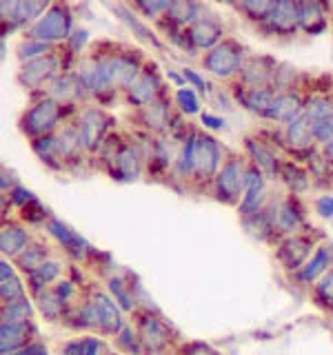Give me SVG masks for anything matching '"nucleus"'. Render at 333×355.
<instances>
[{
  "label": "nucleus",
  "instance_id": "4468645a",
  "mask_svg": "<svg viewBox=\"0 0 333 355\" xmlns=\"http://www.w3.org/2000/svg\"><path fill=\"white\" fill-rule=\"evenodd\" d=\"M220 36H222V29H220L218 22H214L211 18H200L194 25V29H191L194 44H196V47H203V49L211 47V44H216L220 40Z\"/></svg>",
  "mask_w": 333,
  "mask_h": 355
},
{
  "label": "nucleus",
  "instance_id": "9b49d317",
  "mask_svg": "<svg viewBox=\"0 0 333 355\" xmlns=\"http://www.w3.org/2000/svg\"><path fill=\"white\" fill-rule=\"evenodd\" d=\"M109 73H111V87H131L133 78L138 76V62L125 58V55H118V58L109 60Z\"/></svg>",
  "mask_w": 333,
  "mask_h": 355
},
{
  "label": "nucleus",
  "instance_id": "49530a36",
  "mask_svg": "<svg viewBox=\"0 0 333 355\" xmlns=\"http://www.w3.org/2000/svg\"><path fill=\"white\" fill-rule=\"evenodd\" d=\"M316 207L322 218H333V196H322L316 202Z\"/></svg>",
  "mask_w": 333,
  "mask_h": 355
},
{
  "label": "nucleus",
  "instance_id": "f3484780",
  "mask_svg": "<svg viewBox=\"0 0 333 355\" xmlns=\"http://www.w3.org/2000/svg\"><path fill=\"white\" fill-rule=\"evenodd\" d=\"M309 249H311V244L302 238H293V240H289L282 244V249H280V260L289 266V269H296L298 264H302L305 258L309 255Z\"/></svg>",
  "mask_w": 333,
  "mask_h": 355
},
{
  "label": "nucleus",
  "instance_id": "dca6fc26",
  "mask_svg": "<svg viewBox=\"0 0 333 355\" xmlns=\"http://www.w3.org/2000/svg\"><path fill=\"white\" fill-rule=\"evenodd\" d=\"M155 89H158V78L153 73H144L129 87V100L136 105H147L153 100Z\"/></svg>",
  "mask_w": 333,
  "mask_h": 355
},
{
  "label": "nucleus",
  "instance_id": "473e14b6",
  "mask_svg": "<svg viewBox=\"0 0 333 355\" xmlns=\"http://www.w3.org/2000/svg\"><path fill=\"white\" fill-rule=\"evenodd\" d=\"M29 313H31V306L27 300H18V302H11L5 309V322H27Z\"/></svg>",
  "mask_w": 333,
  "mask_h": 355
},
{
  "label": "nucleus",
  "instance_id": "ea45409f",
  "mask_svg": "<svg viewBox=\"0 0 333 355\" xmlns=\"http://www.w3.org/2000/svg\"><path fill=\"white\" fill-rule=\"evenodd\" d=\"M169 14L173 20L178 22H189V20H194L196 16V5H187V3H171L169 5Z\"/></svg>",
  "mask_w": 333,
  "mask_h": 355
},
{
  "label": "nucleus",
  "instance_id": "bb28decb",
  "mask_svg": "<svg viewBox=\"0 0 333 355\" xmlns=\"http://www.w3.org/2000/svg\"><path fill=\"white\" fill-rule=\"evenodd\" d=\"M300 22H302L309 31H316L314 22H318L320 29L325 27V20H322V14H320V5H316V3L300 5Z\"/></svg>",
  "mask_w": 333,
  "mask_h": 355
},
{
  "label": "nucleus",
  "instance_id": "864d4df0",
  "mask_svg": "<svg viewBox=\"0 0 333 355\" xmlns=\"http://www.w3.org/2000/svg\"><path fill=\"white\" fill-rule=\"evenodd\" d=\"M11 200H14L16 205H25V202H29V200H31V193L27 191V189H16L14 196H11Z\"/></svg>",
  "mask_w": 333,
  "mask_h": 355
},
{
  "label": "nucleus",
  "instance_id": "c85d7f7f",
  "mask_svg": "<svg viewBox=\"0 0 333 355\" xmlns=\"http://www.w3.org/2000/svg\"><path fill=\"white\" fill-rule=\"evenodd\" d=\"M118 166H120V173L131 180V178L138 175V158L133 149H122L120 155H118Z\"/></svg>",
  "mask_w": 333,
  "mask_h": 355
},
{
  "label": "nucleus",
  "instance_id": "de8ad7c7",
  "mask_svg": "<svg viewBox=\"0 0 333 355\" xmlns=\"http://www.w3.org/2000/svg\"><path fill=\"white\" fill-rule=\"evenodd\" d=\"M242 7H244V9H249V11H253V14H258V16H269V11H271L273 3H266V0H260V3H244Z\"/></svg>",
  "mask_w": 333,
  "mask_h": 355
},
{
  "label": "nucleus",
  "instance_id": "b1692460",
  "mask_svg": "<svg viewBox=\"0 0 333 355\" xmlns=\"http://www.w3.org/2000/svg\"><path fill=\"white\" fill-rule=\"evenodd\" d=\"M114 11H116V14H118V16H120L122 20L127 22V25H129V27H131L133 31L138 33V36H140L142 40H147V42H153V44H160V42H158V38H155L153 33H151V31H149L147 27H144L142 22H140V20H138L136 16H133V14H131V11H129L127 7L118 5V7H114Z\"/></svg>",
  "mask_w": 333,
  "mask_h": 355
},
{
  "label": "nucleus",
  "instance_id": "7ed1b4c3",
  "mask_svg": "<svg viewBox=\"0 0 333 355\" xmlns=\"http://www.w3.org/2000/svg\"><path fill=\"white\" fill-rule=\"evenodd\" d=\"M247 187V171L240 160H229L218 175V193L225 200H233Z\"/></svg>",
  "mask_w": 333,
  "mask_h": 355
},
{
  "label": "nucleus",
  "instance_id": "5fc2aeb1",
  "mask_svg": "<svg viewBox=\"0 0 333 355\" xmlns=\"http://www.w3.org/2000/svg\"><path fill=\"white\" fill-rule=\"evenodd\" d=\"M203 122H205L209 129H222V127H225V120H220L216 116H209V114L203 116Z\"/></svg>",
  "mask_w": 333,
  "mask_h": 355
},
{
  "label": "nucleus",
  "instance_id": "a18cd8bd",
  "mask_svg": "<svg viewBox=\"0 0 333 355\" xmlns=\"http://www.w3.org/2000/svg\"><path fill=\"white\" fill-rule=\"evenodd\" d=\"M109 288H111V293H114V295L118 297V302H120L122 309H131V300H129V295H127V291H125V286H122L120 280H111V282H109Z\"/></svg>",
  "mask_w": 333,
  "mask_h": 355
},
{
  "label": "nucleus",
  "instance_id": "393cba45",
  "mask_svg": "<svg viewBox=\"0 0 333 355\" xmlns=\"http://www.w3.org/2000/svg\"><path fill=\"white\" fill-rule=\"evenodd\" d=\"M58 271H60L58 262H44L42 266H38V269H33V271L29 273V282H31L33 288H38V286H42V284L51 282L53 277L58 275Z\"/></svg>",
  "mask_w": 333,
  "mask_h": 355
},
{
  "label": "nucleus",
  "instance_id": "7c9ffc66",
  "mask_svg": "<svg viewBox=\"0 0 333 355\" xmlns=\"http://www.w3.org/2000/svg\"><path fill=\"white\" fill-rule=\"evenodd\" d=\"M247 147H249L251 155L255 158V162H258L266 173H275V158H273L269 151H266L264 147H260V144L251 142V140L247 142Z\"/></svg>",
  "mask_w": 333,
  "mask_h": 355
},
{
  "label": "nucleus",
  "instance_id": "13d9d810",
  "mask_svg": "<svg viewBox=\"0 0 333 355\" xmlns=\"http://www.w3.org/2000/svg\"><path fill=\"white\" fill-rule=\"evenodd\" d=\"M69 293H71V286L67 284V282H62V284L58 286V297H60V300H67V297H69Z\"/></svg>",
  "mask_w": 333,
  "mask_h": 355
},
{
  "label": "nucleus",
  "instance_id": "f704fd0d",
  "mask_svg": "<svg viewBox=\"0 0 333 355\" xmlns=\"http://www.w3.org/2000/svg\"><path fill=\"white\" fill-rule=\"evenodd\" d=\"M278 227L280 229H284V231H293V229H298V225H300V214H296L293 211V207L291 205H284L282 209H280V214H278Z\"/></svg>",
  "mask_w": 333,
  "mask_h": 355
},
{
  "label": "nucleus",
  "instance_id": "39448f33",
  "mask_svg": "<svg viewBox=\"0 0 333 355\" xmlns=\"http://www.w3.org/2000/svg\"><path fill=\"white\" fill-rule=\"evenodd\" d=\"M85 315L92 320V324H100V327H105L107 331H118L120 324H122L116 304L105 295H96L94 302L85 309Z\"/></svg>",
  "mask_w": 333,
  "mask_h": 355
},
{
  "label": "nucleus",
  "instance_id": "79ce46f5",
  "mask_svg": "<svg viewBox=\"0 0 333 355\" xmlns=\"http://www.w3.org/2000/svg\"><path fill=\"white\" fill-rule=\"evenodd\" d=\"M282 173H284V180L291 184L296 191H302V189L307 187V175L300 169H296L293 164H287L284 169H282Z\"/></svg>",
  "mask_w": 333,
  "mask_h": 355
},
{
  "label": "nucleus",
  "instance_id": "603ef678",
  "mask_svg": "<svg viewBox=\"0 0 333 355\" xmlns=\"http://www.w3.org/2000/svg\"><path fill=\"white\" fill-rule=\"evenodd\" d=\"M40 300H42L40 306H42V311H44V313H47L49 318H53L56 313H58V306H51V297H49V295H40Z\"/></svg>",
  "mask_w": 333,
  "mask_h": 355
},
{
  "label": "nucleus",
  "instance_id": "0eeeda50",
  "mask_svg": "<svg viewBox=\"0 0 333 355\" xmlns=\"http://www.w3.org/2000/svg\"><path fill=\"white\" fill-rule=\"evenodd\" d=\"M56 67H58V62H56L53 55H42V58L29 60V62L20 69L18 80H20L22 85H25V87H38L40 83L47 80L49 76H53Z\"/></svg>",
  "mask_w": 333,
  "mask_h": 355
},
{
  "label": "nucleus",
  "instance_id": "6e6552de",
  "mask_svg": "<svg viewBox=\"0 0 333 355\" xmlns=\"http://www.w3.org/2000/svg\"><path fill=\"white\" fill-rule=\"evenodd\" d=\"M105 131V116L100 111H85L78 125V136H80V144H85L87 149L98 147L100 138Z\"/></svg>",
  "mask_w": 333,
  "mask_h": 355
},
{
  "label": "nucleus",
  "instance_id": "f8f14e48",
  "mask_svg": "<svg viewBox=\"0 0 333 355\" xmlns=\"http://www.w3.org/2000/svg\"><path fill=\"white\" fill-rule=\"evenodd\" d=\"M302 114V103L296 94H282V96H275L271 109L266 111L264 116L275 118V120H289L291 122L296 116Z\"/></svg>",
  "mask_w": 333,
  "mask_h": 355
},
{
  "label": "nucleus",
  "instance_id": "72a5a7b5",
  "mask_svg": "<svg viewBox=\"0 0 333 355\" xmlns=\"http://www.w3.org/2000/svg\"><path fill=\"white\" fill-rule=\"evenodd\" d=\"M78 144H80V136H78V131H71V129H67L60 133V138L58 142H56V149H58L60 155H69Z\"/></svg>",
  "mask_w": 333,
  "mask_h": 355
},
{
  "label": "nucleus",
  "instance_id": "f257e3e1",
  "mask_svg": "<svg viewBox=\"0 0 333 355\" xmlns=\"http://www.w3.org/2000/svg\"><path fill=\"white\" fill-rule=\"evenodd\" d=\"M71 29V14L67 7L56 5L47 14L36 20V25L31 29V36L38 42H51V40H62L69 36Z\"/></svg>",
  "mask_w": 333,
  "mask_h": 355
},
{
  "label": "nucleus",
  "instance_id": "ddd939ff",
  "mask_svg": "<svg viewBox=\"0 0 333 355\" xmlns=\"http://www.w3.org/2000/svg\"><path fill=\"white\" fill-rule=\"evenodd\" d=\"M27 338V322H3L0 327V351L7 355L9 351H14L20 347Z\"/></svg>",
  "mask_w": 333,
  "mask_h": 355
},
{
  "label": "nucleus",
  "instance_id": "cd10ccee",
  "mask_svg": "<svg viewBox=\"0 0 333 355\" xmlns=\"http://www.w3.org/2000/svg\"><path fill=\"white\" fill-rule=\"evenodd\" d=\"M65 355H98L100 353V342L98 340H78L69 342L62 349Z\"/></svg>",
  "mask_w": 333,
  "mask_h": 355
},
{
  "label": "nucleus",
  "instance_id": "3c124183",
  "mask_svg": "<svg viewBox=\"0 0 333 355\" xmlns=\"http://www.w3.org/2000/svg\"><path fill=\"white\" fill-rule=\"evenodd\" d=\"M118 342L122 344V347H127L129 351H138V347H136V342H133V338H131V333H129L127 329H122V333H120V338H118Z\"/></svg>",
  "mask_w": 333,
  "mask_h": 355
},
{
  "label": "nucleus",
  "instance_id": "a19ab883",
  "mask_svg": "<svg viewBox=\"0 0 333 355\" xmlns=\"http://www.w3.org/2000/svg\"><path fill=\"white\" fill-rule=\"evenodd\" d=\"M176 100H178V105L182 107V111H187V114H196V111H198V98L189 87L187 89H178Z\"/></svg>",
  "mask_w": 333,
  "mask_h": 355
},
{
  "label": "nucleus",
  "instance_id": "58836bf2",
  "mask_svg": "<svg viewBox=\"0 0 333 355\" xmlns=\"http://www.w3.org/2000/svg\"><path fill=\"white\" fill-rule=\"evenodd\" d=\"M20 264H22V269H38V266L44 264V251L38 249V247H33V249H27L25 255H20Z\"/></svg>",
  "mask_w": 333,
  "mask_h": 355
},
{
  "label": "nucleus",
  "instance_id": "09e8293b",
  "mask_svg": "<svg viewBox=\"0 0 333 355\" xmlns=\"http://www.w3.org/2000/svg\"><path fill=\"white\" fill-rule=\"evenodd\" d=\"M169 5H171V3H138V7H140L147 16L158 14V11H169Z\"/></svg>",
  "mask_w": 333,
  "mask_h": 355
},
{
  "label": "nucleus",
  "instance_id": "4be33fe9",
  "mask_svg": "<svg viewBox=\"0 0 333 355\" xmlns=\"http://www.w3.org/2000/svg\"><path fill=\"white\" fill-rule=\"evenodd\" d=\"M51 96L58 100H74L83 96V80L76 76H62L51 85Z\"/></svg>",
  "mask_w": 333,
  "mask_h": 355
},
{
  "label": "nucleus",
  "instance_id": "4c0bfd02",
  "mask_svg": "<svg viewBox=\"0 0 333 355\" xmlns=\"http://www.w3.org/2000/svg\"><path fill=\"white\" fill-rule=\"evenodd\" d=\"M196 169V136L185 144L182 155H180V171L191 173Z\"/></svg>",
  "mask_w": 333,
  "mask_h": 355
},
{
  "label": "nucleus",
  "instance_id": "a211bd4d",
  "mask_svg": "<svg viewBox=\"0 0 333 355\" xmlns=\"http://www.w3.org/2000/svg\"><path fill=\"white\" fill-rule=\"evenodd\" d=\"M289 140H291L293 147H307L311 144V136H314V127L307 118V114L302 111L300 116H296L291 122H289Z\"/></svg>",
  "mask_w": 333,
  "mask_h": 355
},
{
  "label": "nucleus",
  "instance_id": "e433bc0d",
  "mask_svg": "<svg viewBox=\"0 0 333 355\" xmlns=\"http://www.w3.org/2000/svg\"><path fill=\"white\" fill-rule=\"evenodd\" d=\"M314 136L322 142H327L331 144L333 142V116H327V118H322L318 122H314Z\"/></svg>",
  "mask_w": 333,
  "mask_h": 355
},
{
  "label": "nucleus",
  "instance_id": "37998d69",
  "mask_svg": "<svg viewBox=\"0 0 333 355\" xmlns=\"http://www.w3.org/2000/svg\"><path fill=\"white\" fill-rule=\"evenodd\" d=\"M318 295L325 300L327 304H333V269L322 277V282L318 284Z\"/></svg>",
  "mask_w": 333,
  "mask_h": 355
},
{
  "label": "nucleus",
  "instance_id": "6ab92c4d",
  "mask_svg": "<svg viewBox=\"0 0 333 355\" xmlns=\"http://www.w3.org/2000/svg\"><path fill=\"white\" fill-rule=\"evenodd\" d=\"M27 244V233L20 227L9 225L0 233V249H3L5 255H16L20 249H25Z\"/></svg>",
  "mask_w": 333,
  "mask_h": 355
},
{
  "label": "nucleus",
  "instance_id": "2f4dec72",
  "mask_svg": "<svg viewBox=\"0 0 333 355\" xmlns=\"http://www.w3.org/2000/svg\"><path fill=\"white\" fill-rule=\"evenodd\" d=\"M0 295H3V300H5L7 304L16 302V300L22 295V286H20V282L14 277V273L3 275V284H0Z\"/></svg>",
  "mask_w": 333,
  "mask_h": 355
},
{
  "label": "nucleus",
  "instance_id": "c03bdc74",
  "mask_svg": "<svg viewBox=\"0 0 333 355\" xmlns=\"http://www.w3.org/2000/svg\"><path fill=\"white\" fill-rule=\"evenodd\" d=\"M164 120H166V111H164V105H153L149 111H147V122H149V127H162L164 125Z\"/></svg>",
  "mask_w": 333,
  "mask_h": 355
},
{
  "label": "nucleus",
  "instance_id": "f03ea898",
  "mask_svg": "<svg viewBox=\"0 0 333 355\" xmlns=\"http://www.w3.org/2000/svg\"><path fill=\"white\" fill-rule=\"evenodd\" d=\"M240 60H242V49L238 47V44L236 42H222L216 49H211V53L205 58V64L214 76L227 78L233 71H238Z\"/></svg>",
  "mask_w": 333,
  "mask_h": 355
},
{
  "label": "nucleus",
  "instance_id": "6e6d98bb",
  "mask_svg": "<svg viewBox=\"0 0 333 355\" xmlns=\"http://www.w3.org/2000/svg\"><path fill=\"white\" fill-rule=\"evenodd\" d=\"M87 36H89V33H87L85 29L76 31V33H74V40H71V47H74V49H80L83 44L87 42Z\"/></svg>",
  "mask_w": 333,
  "mask_h": 355
},
{
  "label": "nucleus",
  "instance_id": "9d476101",
  "mask_svg": "<svg viewBox=\"0 0 333 355\" xmlns=\"http://www.w3.org/2000/svg\"><path fill=\"white\" fill-rule=\"evenodd\" d=\"M47 3H3L0 9H3V20H11L14 25H22V22H29L33 18H40V11H44Z\"/></svg>",
  "mask_w": 333,
  "mask_h": 355
},
{
  "label": "nucleus",
  "instance_id": "20e7f679",
  "mask_svg": "<svg viewBox=\"0 0 333 355\" xmlns=\"http://www.w3.org/2000/svg\"><path fill=\"white\" fill-rule=\"evenodd\" d=\"M60 118V109L58 105L53 103V100H44V103L33 107L27 118H25V129L33 136H38V133H47L49 129H53V125L58 122Z\"/></svg>",
  "mask_w": 333,
  "mask_h": 355
},
{
  "label": "nucleus",
  "instance_id": "4d7b16f0",
  "mask_svg": "<svg viewBox=\"0 0 333 355\" xmlns=\"http://www.w3.org/2000/svg\"><path fill=\"white\" fill-rule=\"evenodd\" d=\"M185 78H187V80H191L198 89H205V80H203L200 76H196L191 69H187V71H185Z\"/></svg>",
  "mask_w": 333,
  "mask_h": 355
},
{
  "label": "nucleus",
  "instance_id": "412c9836",
  "mask_svg": "<svg viewBox=\"0 0 333 355\" xmlns=\"http://www.w3.org/2000/svg\"><path fill=\"white\" fill-rule=\"evenodd\" d=\"M275 96L264 87H253L247 94H242V103L244 107H249L251 111H260V114H266L271 109Z\"/></svg>",
  "mask_w": 333,
  "mask_h": 355
},
{
  "label": "nucleus",
  "instance_id": "2eb2a0df",
  "mask_svg": "<svg viewBox=\"0 0 333 355\" xmlns=\"http://www.w3.org/2000/svg\"><path fill=\"white\" fill-rule=\"evenodd\" d=\"M244 196L242 205H240V211L242 214H255L258 211V205L262 200V175L260 171H247V187H244Z\"/></svg>",
  "mask_w": 333,
  "mask_h": 355
},
{
  "label": "nucleus",
  "instance_id": "052dcab7",
  "mask_svg": "<svg viewBox=\"0 0 333 355\" xmlns=\"http://www.w3.org/2000/svg\"><path fill=\"white\" fill-rule=\"evenodd\" d=\"M327 153L331 155V160H333V142H331V144H327Z\"/></svg>",
  "mask_w": 333,
  "mask_h": 355
},
{
  "label": "nucleus",
  "instance_id": "c756f323",
  "mask_svg": "<svg viewBox=\"0 0 333 355\" xmlns=\"http://www.w3.org/2000/svg\"><path fill=\"white\" fill-rule=\"evenodd\" d=\"M329 266V253L327 249H318V253L314 255V260H311L307 266H305V271H302V277L305 280H314V277L318 273H322Z\"/></svg>",
  "mask_w": 333,
  "mask_h": 355
},
{
  "label": "nucleus",
  "instance_id": "423d86ee",
  "mask_svg": "<svg viewBox=\"0 0 333 355\" xmlns=\"http://www.w3.org/2000/svg\"><path fill=\"white\" fill-rule=\"evenodd\" d=\"M220 162V149L218 142L209 136H196V171L200 175H214Z\"/></svg>",
  "mask_w": 333,
  "mask_h": 355
},
{
  "label": "nucleus",
  "instance_id": "c9c22d12",
  "mask_svg": "<svg viewBox=\"0 0 333 355\" xmlns=\"http://www.w3.org/2000/svg\"><path fill=\"white\" fill-rule=\"evenodd\" d=\"M47 49H49V44H47V42H38V40H36V42H33V40L22 42L20 47H18V58H20V60H27V58H33V60H36V55H38V58H42L40 53H44Z\"/></svg>",
  "mask_w": 333,
  "mask_h": 355
},
{
  "label": "nucleus",
  "instance_id": "1a4fd4ad",
  "mask_svg": "<svg viewBox=\"0 0 333 355\" xmlns=\"http://www.w3.org/2000/svg\"><path fill=\"white\" fill-rule=\"evenodd\" d=\"M269 22L278 31H293L300 22V5L291 3V0L273 3L269 11Z\"/></svg>",
  "mask_w": 333,
  "mask_h": 355
},
{
  "label": "nucleus",
  "instance_id": "5701e85b",
  "mask_svg": "<svg viewBox=\"0 0 333 355\" xmlns=\"http://www.w3.org/2000/svg\"><path fill=\"white\" fill-rule=\"evenodd\" d=\"M140 338L142 342L147 344L149 349H160L162 344L166 342V331L164 327L160 324L158 320H144L142 327H140Z\"/></svg>",
  "mask_w": 333,
  "mask_h": 355
},
{
  "label": "nucleus",
  "instance_id": "aec40b11",
  "mask_svg": "<svg viewBox=\"0 0 333 355\" xmlns=\"http://www.w3.org/2000/svg\"><path fill=\"white\" fill-rule=\"evenodd\" d=\"M49 231H51L53 236L58 238L74 255H80V253L85 251V240H83L80 236H76V233H74L69 227H65L62 222L51 220V222H49Z\"/></svg>",
  "mask_w": 333,
  "mask_h": 355
},
{
  "label": "nucleus",
  "instance_id": "a878e982",
  "mask_svg": "<svg viewBox=\"0 0 333 355\" xmlns=\"http://www.w3.org/2000/svg\"><path fill=\"white\" fill-rule=\"evenodd\" d=\"M305 114H307L311 125H314V122H318L322 118L333 116V105L329 103V100H325V98H316V100H311V103L307 105Z\"/></svg>",
  "mask_w": 333,
  "mask_h": 355
},
{
  "label": "nucleus",
  "instance_id": "8fccbe9b",
  "mask_svg": "<svg viewBox=\"0 0 333 355\" xmlns=\"http://www.w3.org/2000/svg\"><path fill=\"white\" fill-rule=\"evenodd\" d=\"M9 355H47V349L40 347V344H31L27 349H20L16 353H9Z\"/></svg>",
  "mask_w": 333,
  "mask_h": 355
},
{
  "label": "nucleus",
  "instance_id": "bf43d9fd",
  "mask_svg": "<svg viewBox=\"0 0 333 355\" xmlns=\"http://www.w3.org/2000/svg\"><path fill=\"white\" fill-rule=\"evenodd\" d=\"M189 355H216L214 351H209L207 347H196V349H191V353Z\"/></svg>",
  "mask_w": 333,
  "mask_h": 355
}]
</instances>
